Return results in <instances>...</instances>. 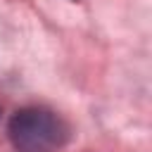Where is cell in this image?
Here are the masks:
<instances>
[{"instance_id":"obj_1","label":"cell","mask_w":152,"mask_h":152,"mask_svg":"<svg viewBox=\"0 0 152 152\" xmlns=\"http://www.w3.org/2000/svg\"><path fill=\"white\" fill-rule=\"evenodd\" d=\"M7 138L17 152H57L69 138V124L48 107H21L7 121Z\"/></svg>"},{"instance_id":"obj_2","label":"cell","mask_w":152,"mask_h":152,"mask_svg":"<svg viewBox=\"0 0 152 152\" xmlns=\"http://www.w3.org/2000/svg\"><path fill=\"white\" fill-rule=\"evenodd\" d=\"M71 2H81V0H71Z\"/></svg>"}]
</instances>
